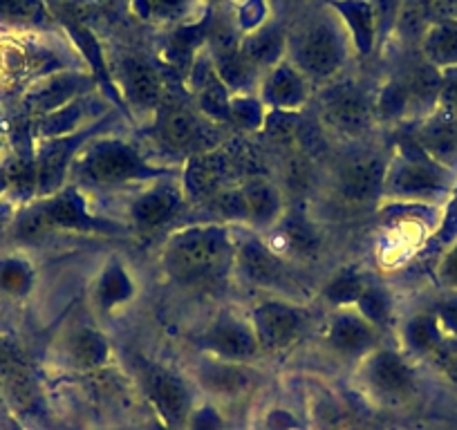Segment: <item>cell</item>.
<instances>
[{
  "mask_svg": "<svg viewBox=\"0 0 457 430\" xmlns=\"http://www.w3.org/2000/svg\"><path fill=\"white\" fill-rule=\"evenodd\" d=\"M325 115L341 128H350L354 124L359 126L368 115L366 99L357 87L338 86L329 92L328 101H325Z\"/></svg>",
  "mask_w": 457,
  "mask_h": 430,
  "instance_id": "ba28073f",
  "label": "cell"
},
{
  "mask_svg": "<svg viewBox=\"0 0 457 430\" xmlns=\"http://www.w3.org/2000/svg\"><path fill=\"white\" fill-rule=\"evenodd\" d=\"M262 90H265L267 99L278 108H294L305 99L307 77L292 61H278L267 74Z\"/></svg>",
  "mask_w": 457,
  "mask_h": 430,
  "instance_id": "277c9868",
  "label": "cell"
},
{
  "mask_svg": "<svg viewBox=\"0 0 457 430\" xmlns=\"http://www.w3.org/2000/svg\"><path fill=\"white\" fill-rule=\"evenodd\" d=\"M0 19L32 23L43 19L41 0H0Z\"/></svg>",
  "mask_w": 457,
  "mask_h": 430,
  "instance_id": "4fadbf2b",
  "label": "cell"
},
{
  "mask_svg": "<svg viewBox=\"0 0 457 430\" xmlns=\"http://www.w3.org/2000/svg\"><path fill=\"white\" fill-rule=\"evenodd\" d=\"M334 10L345 23V29L353 37L354 45L361 52H368L375 43L377 29V7L372 0H337Z\"/></svg>",
  "mask_w": 457,
  "mask_h": 430,
  "instance_id": "8992f818",
  "label": "cell"
},
{
  "mask_svg": "<svg viewBox=\"0 0 457 430\" xmlns=\"http://www.w3.org/2000/svg\"><path fill=\"white\" fill-rule=\"evenodd\" d=\"M426 359L430 361L433 370L437 372L453 390H457V339L444 335L442 341L426 354Z\"/></svg>",
  "mask_w": 457,
  "mask_h": 430,
  "instance_id": "8fae6325",
  "label": "cell"
},
{
  "mask_svg": "<svg viewBox=\"0 0 457 430\" xmlns=\"http://www.w3.org/2000/svg\"><path fill=\"white\" fill-rule=\"evenodd\" d=\"M370 384L381 394L403 397V394L412 393L415 375H412L411 366L402 357H397V354H381L379 359H372L370 363Z\"/></svg>",
  "mask_w": 457,
  "mask_h": 430,
  "instance_id": "52a82bcc",
  "label": "cell"
},
{
  "mask_svg": "<svg viewBox=\"0 0 457 430\" xmlns=\"http://www.w3.org/2000/svg\"><path fill=\"white\" fill-rule=\"evenodd\" d=\"M289 54L305 77H334L345 61V37L338 21L314 19L303 25L289 41Z\"/></svg>",
  "mask_w": 457,
  "mask_h": 430,
  "instance_id": "6da1fadb",
  "label": "cell"
},
{
  "mask_svg": "<svg viewBox=\"0 0 457 430\" xmlns=\"http://www.w3.org/2000/svg\"><path fill=\"white\" fill-rule=\"evenodd\" d=\"M280 52H283V41L278 34L270 32V29L247 37L240 47V54L245 56L247 63H270Z\"/></svg>",
  "mask_w": 457,
  "mask_h": 430,
  "instance_id": "7c38bea8",
  "label": "cell"
},
{
  "mask_svg": "<svg viewBox=\"0 0 457 430\" xmlns=\"http://www.w3.org/2000/svg\"><path fill=\"white\" fill-rule=\"evenodd\" d=\"M0 285L5 289H16L23 285V271H21V267H14V265H7L3 267V271H0Z\"/></svg>",
  "mask_w": 457,
  "mask_h": 430,
  "instance_id": "e0dca14e",
  "label": "cell"
},
{
  "mask_svg": "<svg viewBox=\"0 0 457 430\" xmlns=\"http://www.w3.org/2000/svg\"><path fill=\"white\" fill-rule=\"evenodd\" d=\"M442 278L451 285L453 289H457V244L448 252V256L442 262Z\"/></svg>",
  "mask_w": 457,
  "mask_h": 430,
  "instance_id": "2e32d148",
  "label": "cell"
},
{
  "mask_svg": "<svg viewBox=\"0 0 457 430\" xmlns=\"http://www.w3.org/2000/svg\"><path fill=\"white\" fill-rule=\"evenodd\" d=\"M420 146L426 157L446 170H457V115L437 108L420 130Z\"/></svg>",
  "mask_w": 457,
  "mask_h": 430,
  "instance_id": "7a4b0ae2",
  "label": "cell"
},
{
  "mask_svg": "<svg viewBox=\"0 0 457 430\" xmlns=\"http://www.w3.org/2000/svg\"><path fill=\"white\" fill-rule=\"evenodd\" d=\"M139 16L155 23H173L191 12L195 0H133Z\"/></svg>",
  "mask_w": 457,
  "mask_h": 430,
  "instance_id": "30bf717a",
  "label": "cell"
},
{
  "mask_svg": "<svg viewBox=\"0 0 457 430\" xmlns=\"http://www.w3.org/2000/svg\"><path fill=\"white\" fill-rule=\"evenodd\" d=\"M421 52L426 63L444 70L457 68V21H433L421 34Z\"/></svg>",
  "mask_w": 457,
  "mask_h": 430,
  "instance_id": "5b68a950",
  "label": "cell"
},
{
  "mask_svg": "<svg viewBox=\"0 0 457 430\" xmlns=\"http://www.w3.org/2000/svg\"><path fill=\"white\" fill-rule=\"evenodd\" d=\"M435 318H437L444 335L457 339V296H451L439 302L437 311H435Z\"/></svg>",
  "mask_w": 457,
  "mask_h": 430,
  "instance_id": "9a60e30c",
  "label": "cell"
},
{
  "mask_svg": "<svg viewBox=\"0 0 457 430\" xmlns=\"http://www.w3.org/2000/svg\"><path fill=\"white\" fill-rule=\"evenodd\" d=\"M453 173L433 161L430 157H421V160H408L399 166L395 173L393 184L397 186L399 193L411 197H435L442 195L448 186H451Z\"/></svg>",
  "mask_w": 457,
  "mask_h": 430,
  "instance_id": "3957f363",
  "label": "cell"
},
{
  "mask_svg": "<svg viewBox=\"0 0 457 430\" xmlns=\"http://www.w3.org/2000/svg\"><path fill=\"white\" fill-rule=\"evenodd\" d=\"M439 108L451 111L457 115V68L444 70L442 83H439Z\"/></svg>",
  "mask_w": 457,
  "mask_h": 430,
  "instance_id": "5bb4252c",
  "label": "cell"
},
{
  "mask_svg": "<svg viewBox=\"0 0 457 430\" xmlns=\"http://www.w3.org/2000/svg\"><path fill=\"white\" fill-rule=\"evenodd\" d=\"M124 83L126 92L142 103L155 101L160 95V81H157L155 72L142 61H129L124 65Z\"/></svg>",
  "mask_w": 457,
  "mask_h": 430,
  "instance_id": "9c48e42d",
  "label": "cell"
}]
</instances>
